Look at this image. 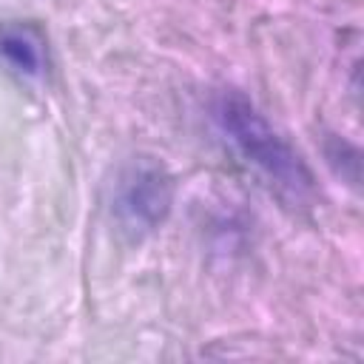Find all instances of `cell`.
<instances>
[{
    "instance_id": "cell-2",
    "label": "cell",
    "mask_w": 364,
    "mask_h": 364,
    "mask_svg": "<svg viewBox=\"0 0 364 364\" xmlns=\"http://www.w3.org/2000/svg\"><path fill=\"white\" fill-rule=\"evenodd\" d=\"M173 205V182L168 171L151 159L131 162L117 182L114 210L119 222L131 230H154L165 222Z\"/></svg>"
},
{
    "instance_id": "cell-3",
    "label": "cell",
    "mask_w": 364,
    "mask_h": 364,
    "mask_svg": "<svg viewBox=\"0 0 364 364\" xmlns=\"http://www.w3.org/2000/svg\"><path fill=\"white\" fill-rule=\"evenodd\" d=\"M0 60L23 77H40L46 71V40L34 26L6 23L0 26Z\"/></svg>"
},
{
    "instance_id": "cell-1",
    "label": "cell",
    "mask_w": 364,
    "mask_h": 364,
    "mask_svg": "<svg viewBox=\"0 0 364 364\" xmlns=\"http://www.w3.org/2000/svg\"><path fill=\"white\" fill-rule=\"evenodd\" d=\"M210 117L222 136L236 148V154L253 165L282 196L290 202H304L313 193V176L301 154L267 122V117L239 91L216 94Z\"/></svg>"
}]
</instances>
